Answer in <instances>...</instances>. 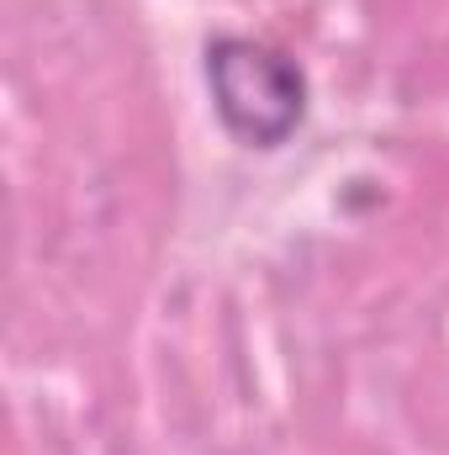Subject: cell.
Listing matches in <instances>:
<instances>
[{
	"instance_id": "obj_1",
	"label": "cell",
	"mask_w": 449,
	"mask_h": 455,
	"mask_svg": "<svg viewBox=\"0 0 449 455\" xmlns=\"http://www.w3.org/2000/svg\"><path fill=\"white\" fill-rule=\"evenodd\" d=\"M207 85L223 127L248 148H280L307 116L302 64L254 37H217L207 48Z\"/></svg>"
}]
</instances>
